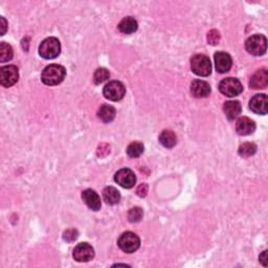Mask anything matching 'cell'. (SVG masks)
Segmentation results:
<instances>
[{
	"mask_svg": "<svg viewBox=\"0 0 268 268\" xmlns=\"http://www.w3.org/2000/svg\"><path fill=\"white\" fill-rule=\"evenodd\" d=\"M104 97L113 102H118L126 95V87L119 81H111L107 83L103 89Z\"/></svg>",
	"mask_w": 268,
	"mask_h": 268,
	"instance_id": "8992f818",
	"label": "cell"
},
{
	"mask_svg": "<svg viewBox=\"0 0 268 268\" xmlns=\"http://www.w3.org/2000/svg\"><path fill=\"white\" fill-rule=\"evenodd\" d=\"M219 40H220V34L218 31L212 30L211 32H209V34H207V41H209L210 44L216 45L217 43H219Z\"/></svg>",
	"mask_w": 268,
	"mask_h": 268,
	"instance_id": "83f0119b",
	"label": "cell"
},
{
	"mask_svg": "<svg viewBox=\"0 0 268 268\" xmlns=\"http://www.w3.org/2000/svg\"><path fill=\"white\" fill-rule=\"evenodd\" d=\"M268 84V72L266 69H260L251 77L250 86L252 89H263Z\"/></svg>",
	"mask_w": 268,
	"mask_h": 268,
	"instance_id": "2e32d148",
	"label": "cell"
},
{
	"mask_svg": "<svg viewBox=\"0 0 268 268\" xmlns=\"http://www.w3.org/2000/svg\"><path fill=\"white\" fill-rule=\"evenodd\" d=\"M214 60H215L216 70L220 73L227 72L231 69V67L233 65L232 57L227 52H223V51L216 52L215 57H214Z\"/></svg>",
	"mask_w": 268,
	"mask_h": 268,
	"instance_id": "7c38bea8",
	"label": "cell"
},
{
	"mask_svg": "<svg viewBox=\"0 0 268 268\" xmlns=\"http://www.w3.org/2000/svg\"><path fill=\"white\" fill-rule=\"evenodd\" d=\"M82 198L84 200V202L86 203V205L92 211L97 212L100 209V206H102V203H100V198L98 195V193L91 189H87V190L83 191Z\"/></svg>",
	"mask_w": 268,
	"mask_h": 268,
	"instance_id": "4fadbf2b",
	"label": "cell"
},
{
	"mask_svg": "<svg viewBox=\"0 0 268 268\" xmlns=\"http://www.w3.org/2000/svg\"><path fill=\"white\" fill-rule=\"evenodd\" d=\"M223 111L226 117L230 120H233L240 116L242 107H241V104L238 100H229L223 105Z\"/></svg>",
	"mask_w": 268,
	"mask_h": 268,
	"instance_id": "e0dca14e",
	"label": "cell"
},
{
	"mask_svg": "<svg viewBox=\"0 0 268 268\" xmlns=\"http://www.w3.org/2000/svg\"><path fill=\"white\" fill-rule=\"evenodd\" d=\"M145 147L140 142H132L127 147V154L132 158L139 157L144 153Z\"/></svg>",
	"mask_w": 268,
	"mask_h": 268,
	"instance_id": "7402d4cb",
	"label": "cell"
},
{
	"mask_svg": "<svg viewBox=\"0 0 268 268\" xmlns=\"http://www.w3.org/2000/svg\"><path fill=\"white\" fill-rule=\"evenodd\" d=\"M117 245L120 250L127 253H132L136 251L139 249L140 240L132 232H126L120 234V237L117 240Z\"/></svg>",
	"mask_w": 268,
	"mask_h": 268,
	"instance_id": "277c9868",
	"label": "cell"
},
{
	"mask_svg": "<svg viewBox=\"0 0 268 268\" xmlns=\"http://www.w3.org/2000/svg\"><path fill=\"white\" fill-rule=\"evenodd\" d=\"M236 130L240 135H250L256 130V123L247 117H242L237 120Z\"/></svg>",
	"mask_w": 268,
	"mask_h": 268,
	"instance_id": "9a60e30c",
	"label": "cell"
},
{
	"mask_svg": "<svg viewBox=\"0 0 268 268\" xmlns=\"http://www.w3.org/2000/svg\"><path fill=\"white\" fill-rule=\"evenodd\" d=\"M103 198L107 204L115 205L117 204L120 200L119 192L113 186H107L103 191Z\"/></svg>",
	"mask_w": 268,
	"mask_h": 268,
	"instance_id": "d6986e66",
	"label": "cell"
},
{
	"mask_svg": "<svg viewBox=\"0 0 268 268\" xmlns=\"http://www.w3.org/2000/svg\"><path fill=\"white\" fill-rule=\"evenodd\" d=\"M72 256L78 262H88L95 257V250L89 243H79L73 250Z\"/></svg>",
	"mask_w": 268,
	"mask_h": 268,
	"instance_id": "9c48e42d",
	"label": "cell"
},
{
	"mask_svg": "<svg viewBox=\"0 0 268 268\" xmlns=\"http://www.w3.org/2000/svg\"><path fill=\"white\" fill-rule=\"evenodd\" d=\"M109 77H110V72L106 68H99L96 70L95 75H93V81H95L96 84H100L107 81V80L109 79Z\"/></svg>",
	"mask_w": 268,
	"mask_h": 268,
	"instance_id": "d4e9b609",
	"label": "cell"
},
{
	"mask_svg": "<svg viewBox=\"0 0 268 268\" xmlns=\"http://www.w3.org/2000/svg\"><path fill=\"white\" fill-rule=\"evenodd\" d=\"M260 262L263 264V266H267V251H264L262 254H260Z\"/></svg>",
	"mask_w": 268,
	"mask_h": 268,
	"instance_id": "f546056e",
	"label": "cell"
},
{
	"mask_svg": "<svg viewBox=\"0 0 268 268\" xmlns=\"http://www.w3.org/2000/svg\"><path fill=\"white\" fill-rule=\"evenodd\" d=\"M191 92L192 96L195 98H206L207 96H210L211 87L204 81H201V80H194L191 85Z\"/></svg>",
	"mask_w": 268,
	"mask_h": 268,
	"instance_id": "5bb4252c",
	"label": "cell"
},
{
	"mask_svg": "<svg viewBox=\"0 0 268 268\" xmlns=\"http://www.w3.org/2000/svg\"><path fill=\"white\" fill-rule=\"evenodd\" d=\"M60 52H61V44L55 37H50L43 40L39 46V55L46 60L57 58Z\"/></svg>",
	"mask_w": 268,
	"mask_h": 268,
	"instance_id": "7a4b0ae2",
	"label": "cell"
},
{
	"mask_svg": "<svg viewBox=\"0 0 268 268\" xmlns=\"http://www.w3.org/2000/svg\"><path fill=\"white\" fill-rule=\"evenodd\" d=\"M79 237V233L75 229H69L64 232L63 234V239L66 242H73V241L77 240Z\"/></svg>",
	"mask_w": 268,
	"mask_h": 268,
	"instance_id": "4316f807",
	"label": "cell"
},
{
	"mask_svg": "<svg viewBox=\"0 0 268 268\" xmlns=\"http://www.w3.org/2000/svg\"><path fill=\"white\" fill-rule=\"evenodd\" d=\"M250 108L257 115H267L268 112V98L266 95H256L251 98Z\"/></svg>",
	"mask_w": 268,
	"mask_h": 268,
	"instance_id": "8fae6325",
	"label": "cell"
},
{
	"mask_svg": "<svg viewBox=\"0 0 268 268\" xmlns=\"http://www.w3.org/2000/svg\"><path fill=\"white\" fill-rule=\"evenodd\" d=\"M98 117L104 123H110L116 117V109L110 105H102L98 111Z\"/></svg>",
	"mask_w": 268,
	"mask_h": 268,
	"instance_id": "ffe728a7",
	"label": "cell"
},
{
	"mask_svg": "<svg viewBox=\"0 0 268 268\" xmlns=\"http://www.w3.org/2000/svg\"><path fill=\"white\" fill-rule=\"evenodd\" d=\"M245 48L253 56H262L266 52L267 40L263 35H253L246 40Z\"/></svg>",
	"mask_w": 268,
	"mask_h": 268,
	"instance_id": "5b68a950",
	"label": "cell"
},
{
	"mask_svg": "<svg viewBox=\"0 0 268 268\" xmlns=\"http://www.w3.org/2000/svg\"><path fill=\"white\" fill-rule=\"evenodd\" d=\"M219 90L226 97H237L243 91V86L238 79L226 78L219 84Z\"/></svg>",
	"mask_w": 268,
	"mask_h": 268,
	"instance_id": "52a82bcc",
	"label": "cell"
},
{
	"mask_svg": "<svg viewBox=\"0 0 268 268\" xmlns=\"http://www.w3.org/2000/svg\"><path fill=\"white\" fill-rule=\"evenodd\" d=\"M117 28L120 33L126 34V35H130L134 32H136L138 29V23L133 17H126L117 25Z\"/></svg>",
	"mask_w": 268,
	"mask_h": 268,
	"instance_id": "ac0fdd59",
	"label": "cell"
},
{
	"mask_svg": "<svg viewBox=\"0 0 268 268\" xmlns=\"http://www.w3.org/2000/svg\"><path fill=\"white\" fill-rule=\"evenodd\" d=\"M19 80V70L15 65L3 66L0 69V82L4 87L15 85Z\"/></svg>",
	"mask_w": 268,
	"mask_h": 268,
	"instance_id": "ba28073f",
	"label": "cell"
},
{
	"mask_svg": "<svg viewBox=\"0 0 268 268\" xmlns=\"http://www.w3.org/2000/svg\"><path fill=\"white\" fill-rule=\"evenodd\" d=\"M143 215H144L143 210L138 206H135V207H132V209L129 211L128 219H129L130 222L136 223V222H139V221L142 220Z\"/></svg>",
	"mask_w": 268,
	"mask_h": 268,
	"instance_id": "484cf974",
	"label": "cell"
},
{
	"mask_svg": "<svg viewBox=\"0 0 268 268\" xmlns=\"http://www.w3.org/2000/svg\"><path fill=\"white\" fill-rule=\"evenodd\" d=\"M0 19H1V22H2V24H1V26H2V32H1V35H4L5 32H6V21H5V19H4L3 17H1Z\"/></svg>",
	"mask_w": 268,
	"mask_h": 268,
	"instance_id": "4dcf8cb0",
	"label": "cell"
},
{
	"mask_svg": "<svg viewBox=\"0 0 268 268\" xmlns=\"http://www.w3.org/2000/svg\"><path fill=\"white\" fill-rule=\"evenodd\" d=\"M159 143L162 144L166 148H173L177 143V138L175 133L171 130H165L159 135Z\"/></svg>",
	"mask_w": 268,
	"mask_h": 268,
	"instance_id": "44dd1931",
	"label": "cell"
},
{
	"mask_svg": "<svg viewBox=\"0 0 268 268\" xmlns=\"http://www.w3.org/2000/svg\"><path fill=\"white\" fill-rule=\"evenodd\" d=\"M115 180L116 183L122 187H125V189H131V187H133L136 183V177L132 170L125 168V169H122L117 172Z\"/></svg>",
	"mask_w": 268,
	"mask_h": 268,
	"instance_id": "30bf717a",
	"label": "cell"
},
{
	"mask_svg": "<svg viewBox=\"0 0 268 268\" xmlns=\"http://www.w3.org/2000/svg\"><path fill=\"white\" fill-rule=\"evenodd\" d=\"M66 76V70L62 65L50 64L46 66L42 71L41 80L48 86H56L63 82Z\"/></svg>",
	"mask_w": 268,
	"mask_h": 268,
	"instance_id": "6da1fadb",
	"label": "cell"
},
{
	"mask_svg": "<svg viewBox=\"0 0 268 268\" xmlns=\"http://www.w3.org/2000/svg\"><path fill=\"white\" fill-rule=\"evenodd\" d=\"M192 71L197 76L207 77L212 72V64L210 59L204 55H195L191 59Z\"/></svg>",
	"mask_w": 268,
	"mask_h": 268,
	"instance_id": "3957f363",
	"label": "cell"
},
{
	"mask_svg": "<svg viewBox=\"0 0 268 268\" xmlns=\"http://www.w3.org/2000/svg\"><path fill=\"white\" fill-rule=\"evenodd\" d=\"M137 195L139 197H145L147 195V193H148V185L147 184H140L138 187H137Z\"/></svg>",
	"mask_w": 268,
	"mask_h": 268,
	"instance_id": "f1b7e54d",
	"label": "cell"
},
{
	"mask_svg": "<svg viewBox=\"0 0 268 268\" xmlns=\"http://www.w3.org/2000/svg\"><path fill=\"white\" fill-rule=\"evenodd\" d=\"M14 56V51H13L12 46L8 43L2 42L0 44V62H6L10 61Z\"/></svg>",
	"mask_w": 268,
	"mask_h": 268,
	"instance_id": "603a6c76",
	"label": "cell"
},
{
	"mask_svg": "<svg viewBox=\"0 0 268 268\" xmlns=\"http://www.w3.org/2000/svg\"><path fill=\"white\" fill-rule=\"evenodd\" d=\"M257 152V146L252 143H244L239 147V155L242 157H250Z\"/></svg>",
	"mask_w": 268,
	"mask_h": 268,
	"instance_id": "cb8c5ba5",
	"label": "cell"
}]
</instances>
